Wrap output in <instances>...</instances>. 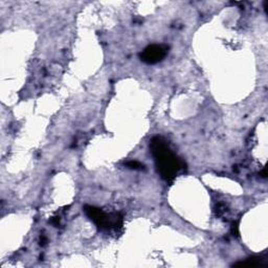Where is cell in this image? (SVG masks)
<instances>
[{
  "label": "cell",
  "instance_id": "3",
  "mask_svg": "<svg viewBox=\"0 0 268 268\" xmlns=\"http://www.w3.org/2000/svg\"><path fill=\"white\" fill-rule=\"evenodd\" d=\"M169 53V46L165 44H152L139 54L141 60L146 64H156L165 59Z\"/></svg>",
  "mask_w": 268,
  "mask_h": 268
},
{
  "label": "cell",
  "instance_id": "1",
  "mask_svg": "<svg viewBox=\"0 0 268 268\" xmlns=\"http://www.w3.org/2000/svg\"><path fill=\"white\" fill-rule=\"evenodd\" d=\"M150 152L154 158L158 174L167 182H173L185 169L184 161L173 152L160 136H155L150 141Z\"/></svg>",
  "mask_w": 268,
  "mask_h": 268
},
{
  "label": "cell",
  "instance_id": "4",
  "mask_svg": "<svg viewBox=\"0 0 268 268\" xmlns=\"http://www.w3.org/2000/svg\"><path fill=\"white\" fill-rule=\"evenodd\" d=\"M234 266H240V267H257L262 266V260L257 257H252L249 259H246L244 261H240L234 264Z\"/></svg>",
  "mask_w": 268,
  "mask_h": 268
},
{
  "label": "cell",
  "instance_id": "5",
  "mask_svg": "<svg viewBox=\"0 0 268 268\" xmlns=\"http://www.w3.org/2000/svg\"><path fill=\"white\" fill-rule=\"evenodd\" d=\"M126 166L129 169H132V170H144L145 169V166L143 164H141L139 161H136V160L127 161Z\"/></svg>",
  "mask_w": 268,
  "mask_h": 268
},
{
  "label": "cell",
  "instance_id": "2",
  "mask_svg": "<svg viewBox=\"0 0 268 268\" xmlns=\"http://www.w3.org/2000/svg\"><path fill=\"white\" fill-rule=\"evenodd\" d=\"M83 209L87 217L101 230L118 231L123 226V217L118 213L107 214L104 213L101 208L91 205H85Z\"/></svg>",
  "mask_w": 268,
  "mask_h": 268
},
{
  "label": "cell",
  "instance_id": "6",
  "mask_svg": "<svg viewBox=\"0 0 268 268\" xmlns=\"http://www.w3.org/2000/svg\"><path fill=\"white\" fill-rule=\"evenodd\" d=\"M45 243H46V238L44 236H41L40 237V245H44Z\"/></svg>",
  "mask_w": 268,
  "mask_h": 268
}]
</instances>
